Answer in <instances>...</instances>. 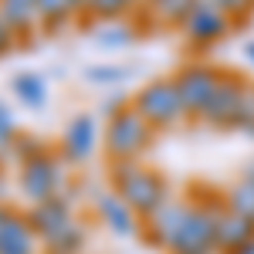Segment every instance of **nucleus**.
I'll return each mask as SVG.
<instances>
[{
    "mask_svg": "<svg viewBox=\"0 0 254 254\" xmlns=\"http://www.w3.org/2000/svg\"><path fill=\"white\" fill-rule=\"evenodd\" d=\"M129 3H132V0H88V10L98 14V17H105V20H112V17H119Z\"/></svg>",
    "mask_w": 254,
    "mask_h": 254,
    "instance_id": "21",
    "label": "nucleus"
},
{
    "mask_svg": "<svg viewBox=\"0 0 254 254\" xmlns=\"http://www.w3.org/2000/svg\"><path fill=\"white\" fill-rule=\"evenodd\" d=\"M207 3H214L217 10H224V14H241V10H248L254 0H207Z\"/></svg>",
    "mask_w": 254,
    "mask_h": 254,
    "instance_id": "23",
    "label": "nucleus"
},
{
    "mask_svg": "<svg viewBox=\"0 0 254 254\" xmlns=\"http://www.w3.org/2000/svg\"><path fill=\"white\" fill-rule=\"evenodd\" d=\"M132 109L146 122H156V126H170V122H176L187 112L183 102H180V92H176V81H166V78H156V81H149V85H142Z\"/></svg>",
    "mask_w": 254,
    "mask_h": 254,
    "instance_id": "1",
    "label": "nucleus"
},
{
    "mask_svg": "<svg viewBox=\"0 0 254 254\" xmlns=\"http://www.w3.org/2000/svg\"><path fill=\"white\" fill-rule=\"evenodd\" d=\"M132 3H139V0H132Z\"/></svg>",
    "mask_w": 254,
    "mask_h": 254,
    "instance_id": "28",
    "label": "nucleus"
},
{
    "mask_svg": "<svg viewBox=\"0 0 254 254\" xmlns=\"http://www.w3.org/2000/svg\"><path fill=\"white\" fill-rule=\"evenodd\" d=\"M237 122L251 126V132H254V88H244V102H241V119Z\"/></svg>",
    "mask_w": 254,
    "mask_h": 254,
    "instance_id": "22",
    "label": "nucleus"
},
{
    "mask_svg": "<svg viewBox=\"0 0 254 254\" xmlns=\"http://www.w3.org/2000/svg\"><path fill=\"white\" fill-rule=\"evenodd\" d=\"M126 183H122V193L129 200V207H136L142 214H153L159 210V200H163V187L153 173H142V170H126Z\"/></svg>",
    "mask_w": 254,
    "mask_h": 254,
    "instance_id": "7",
    "label": "nucleus"
},
{
    "mask_svg": "<svg viewBox=\"0 0 254 254\" xmlns=\"http://www.w3.org/2000/svg\"><path fill=\"white\" fill-rule=\"evenodd\" d=\"M38 14V0H0V17L10 24V31H27L31 17Z\"/></svg>",
    "mask_w": 254,
    "mask_h": 254,
    "instance_id": "14",
    "label": "nucleus"
},
{
    "mask_svg": "<svg viewBox=\"0 0 254 254\" xmlns=\"http://www.w3.org/2000/svg\"><path fill=\"white\" fill-rule=\"evenodd\" d=\"M85 78L95 81V85H109V81H122L126 78V68H116V64H95L85 71Z\"/></svg>",
    "mask_w": 254,
    "mask_h": 254,
    "instance_id": "20",
    "label": "nucleus"
},
{
    "mask_svg": "<svg viewBox=\"0 0 254 254\" xmlns=\"http://www.w3.org/2000/svg\"><path fill=\"white\" fill-rule=\"evenodd\" d=\"M234 214L254 220V180H244L234 190Z\"/></svg>",
    "mask_w": 254,
    "mask_h": 254,
    "instance_id": "19",
    "label": "nucleus"
},
{
    "mask_svg": "<svg viewBox=\"0 0 254 254\" xmlns=\"http://www.w3.org/2000/svg\"><path fill=\"white\" fill-rule=\"evenodd\" d=\"M58 180H61V170L55 166V159L38 156V159H31L27 170H24V190L34 200H48V196L55 193Z\"/></svg>",
    "mask_w": 254,
    "mask_h": 254,
    "instance_id": "8",
    "label": "nucleus"
},
{
    "mask_svg": "<svg viewBox=\"0 0 254 254\" xmlns=\"http://www.w3.org/2000/svg\"><path fill=\"white\" fill-rule=\"evenodd\" d=\"M241 102H244V85L237 78H220L217 85V92L210 95L207 102V109H203V119H210V122H237L241 119Z\"/></svg>",
    "mask_w": 254,
    "mask_h": 254,
    "instance_id": "6",
    "label": "nucleus"
},
{
    "mask_svg": "<svg viewBox=\"0 0 254 254\" xmlns=\"http://www.w3.org/2000/svg\"><path fill=\"white\" fill-rule=\"evenodd\" d=\"M0 254H31V227L20 217H3L0 224Z\"/></svg>",
    "mask_w": 254,
    "mask_h": 254,
    "instance_id": "10",
    "label": "nucleus"
},
{
    "mask_svg": "<svg viewBox=\"0 0 254 254\" xmlns=\"http://www.w3.org/2000/svg\"><path fill=\"white\" fill-rule=\"evenodd\" d=\"M92 142H95V122L88 116L71 119V126H68V132H64V156L78 163V159H85L92 153Z\"/></svg>",
    "mask_w": 254,
    "mask_h": 254,
    "instance_id": "9",
    "label": "nucleus"
},
{
    "mask_svg": "<svg viewBox=\"0 0 254 254\" xmlns=\"http://www.w3.org/2000/svg\"><path fill=\"white\" fill-rule=\"evenodd\" d=\"M251 231H254L251 220L241 217V214H234V210L217 220V241L227 244V248H241V244H248V241H251Z\"/></svg>",
    "mask_w": 254,
    "mask_h": 254,
    "instance_id": "12",
    "label": "nucleus"
},
{
    "mask_svg": "<svg viewBox=\"0 0 254 254\" xmlns=\"http://www.w3.org/2000/svg\"><path fill=\"white\" fill-rule=\"evenodd\" d=\"M102 217L109 220V227L119 231V234H129V231H132V210H129L126 203L112 200V196L102 200Z\"/></svg>",
    "mask_w": 254,
    "mask_h": 254,
    "instance_id": "16",
    "label": "nucleus"
},
{
    "mask_svg": "<svg viewBox=\"0 0 254 254\" xmlns=\"http://www.w3.org/2000/svg\"><path fill=\"white\" fill-rule=\"evenodd\" d=\"M153 3H156V14H159V17L183 24V20H187V14L193 10L200 0H153Z\"/></svg>",
    "mask_w": 254,
    "mask_h": 254,
    "instance_id": "18",
    "label": "nucleus"
},
{
    "mask_svg": "<svg viewBox=\"0 0 254 254\" xmlns=\"http://www.w3.org/2000/svg\"><path fill=\"white\" fill-rule=\"evenodd\" d=\"M146 119L139 116L136 109H119L112 122H109V153H116V156H132L142 149V142H146Z\"/></svg>",
    "mask_w": 254,
    "mask_h": 254,
    "instance_id": "3",
    "label": "nucleus"
},
{
    "mask_svg": "<svg viewBox=\"0 0 254 254\" xmlns=\"http://www.w3.org/2000/svg\"><path fill=\"white\" fill-rule=\"evenodd\" d=\"M173 81H176V92H180L183 109H187V112H200V116H203V109H207L210 95L217 92V85H220V75H217L214 68L190 64V68H183Z\"/></svg>",
    "mask_w": 254,
    "mask_h": 254,
    "instance_id": "2",
    "label": "nucleus"
},
{
    "mask_svg": "<svg viewBox=\"0 0 254 254\" xmlns=\"http://www.w3.org/2000/svg\"><path fill=\"white\" fill-rule=\"evenodd\" d=\"M10 44H14V31H10V24L0 17V58L10 51Z\"/></svg>",
    "mask_w": 254,
    "mask_h": 254,
    "instance_id": "24",
    "label": "nucleus"
},
{
    "mask_svg": "<svg viewBox=\"0 0 254 254\" xmlns=\"http://www.w3.org/2000/svg\"><path fill=\"white\" fill-rule=\"evenodd\" d=\"M14 95L24 102V105H31V109H41L44 102H48V85L41 75H31V71H20L17 78H14Z\"/></svg>",
    "mask_w": 254,
    "mask_h": 254,
    "instance_id": "13",
    "label": "nucleus"
},
{
    "mask_svg": "<svg viewBox=\"0 0 254 254\" xmlns=\"http://www.w3.org/2000/svg\"><path fill=\"white\" fill-rule=\"evenodd\" d=\"M217 241V224L207 214H187L180 234L173 237V248L176 254H207Z\"/></svg>",
    "mask_w": 254,
    "mask_h": 254,
    "instance_id": "5",
    "label": "nucleus"
},
{
    "mask_svg": "<svg viewBox=\"0 0 254 254\" xmlns=\"http://www.w3.org/2000/svg\"><path fill=\"white\" fill-rule=\"evenodd\" d=\"M0 136H3V139L10 136V112H7L3 105H0Z\"/></svg>",
    "mask_w": 254,
    "mask_h": 254,
    "instance_id": "25",
    "label": "nucleus"
},
{
    "mask_svg": "<svg viewBox=\"0 0 254 254\" xmlns=\"http://www.w3.org/2000/svg\"><path fill=\"white\" fill-rule=\"evenodd\" d=\"M31 224H34V231L48 237H58L64 227H68V210H64V203H51V200H44L38 210L31 214Z\"/></svg>",
    "mask_w": 254,
    "mask_h": 254,
    "instance_id": "11",
    "label": "nucleus"
},
{
    "mask_svg": "<svg viewBox=\"0 0 254 254\" xmlns=\"http://www.w3.org/2000/svg\"><path fill=\"white\" fill-rule=\"evenodd\" d=\"M71 10H75V3H71V0H38V14L48 20V27H58Z\"/></svg>",
    "mask_w": 254,
    "mask_h": 254,
    "instance_id": "17",
    "label": "nucleus"
},
{
    "mask_svg": "<svg viewBox=\"0 0 254 254\" xmlns=\"http://www.w3.org/2000/svg\"><path fill=\"white\" fill-rule=\"evenodd\" d=\"M183 31H187V38H190V41L210 44V41H220V38H224V34L231 31V24H227V14H224V10H217L214 3L200 0L193 10L187 14Z\"/></svg>",
    "mask_w": 254,
    "mask_h": 254,
    "instance_id": "4",
    "label": "nucleus"
},
{
    "mask_svg": "<svg viewBox=\"0 0 254 254\" xmlns=\"http://www.w3.org/2000/svg\"><path fill=\"white\" fill-rule=\"evenodd\" d=\"M71 3H75V10H78V7H88V0H71Z\"/></svg>",
    "mask_w": 254,
    "mask_h": 254,
    "instance_id": "27",
    "label": "nucleus"
},
{
    "mask_svg": "<svg viewBox=\"0 0 254 254\" xmlns=\"http://www.w3.org/2000/svg\"><path fill=\"white\" fill-rule=\"evenodd\" d=\"M132 27L129 24H119V20H105L102 27L95 31V44L98 48H126L132 41Z\"/></svg>",
    "mask_w": 254,
    "mask_h": 254,
    "instance_id": "15",
    "label": "nucleus"
},
{
    "mask_svg": "<svg viewBox=\"0 0 254 254\" xmlns=\"http://www.w3.org/2000/svg\"><path fill=\"white\" fill-rule=\"evenodd\" d=\"M244 58H248V61H251V64H254V41H251V44H248V48H244Z\"/></svg>",
    "mask_w": 254,
    "mask_h": 254,
    "instance_id": "26",
    "label": "nucleus"
}]
</instances>
